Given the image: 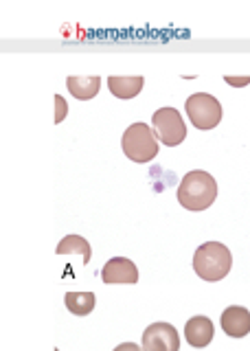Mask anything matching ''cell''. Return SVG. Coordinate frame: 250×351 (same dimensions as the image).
Masks as SVG:
<instances>
[{"label":"cell","instance_id":"cell-1","mask_svg":"<svg viewBox=\"0 0 250 351\" xmlns=\"http://www.w3.org/2000/svg\"><path fill=\"white\" fill-rule=\"evenodd\" d=\"M217 197V182L211 173L202 169H193L182 178L178 186V202L187 211H206Z\"/></svg>","mask_w":250,"mask_h":351},{"label":"cell","instance_id":"cell-2","mask_svg":"<svg viewBox=\"0 0 250 351\" xmlns=\"http://www.w3.org/2000/svg\"><path fill=\"white\" fill-rule=\"evenodd\" d=\"M233 266L231 250L220 241H206L193 255V270L202 281H222Z\"/></svg>","mask_w":250,"mask_h":351},{"label":"cell","instance_id":"cell-3","mask_svg":"<svg viewBox=\"0 0 250 351\" xmlns=\"http://www.w3.org/2000/svg\"><path fill=\"white\" fill-rule=\"evenodd\" d=\"M123 154L134 162H149L158 154V138L147 123H132L121 138Z\"/></svg>","mask_w":250,"mask_h":351},{"label":"cell","instance_id":"cell-4","mask_svg":"<svg viewBox=\"0 0 250 351\" xmlns=\"http://www.w3.org/2000/svg\"><path fill=\"white\" fill-rule=\"evenodd\" d=\"M187 117L198 130H213L222 121V104L209 93H195L184 104Z\"/></svg>","mask_w":250,"mask_h":351},{"label":"cell","instance_id":"cell-5","mask_svg":"<svg viewBox=\"0 0 250 351\" xmlns=\"http://www.w3.org/2000/svg\"><path fill=\"white\" fill-rule=\"evenodd\" d=\"M151 123H154L156 138L167 147H176L187 138V125H184L182 114L176 108H160L151 117Z\"/></svg>","mask_w":250,"mask_h":351},{"label":"cell","instance_id":"cell-6","mask_svg":"<svg viewBox=\"0 0 250 351\" xmlns=\"http://www.w3.org/2000/svg\"><path fill=\"white\" fill-rule=\"evenodd\" d=\"M143 351H180V334L169 323H151L143 332Z\"/></svg>","mask_w":250,"mask_h":351},{"label":"cell","instance_id":"cell-7","mask_svg":"<svg viewBox=\"0 0 250 351\" xmlns=\"http://www.w3.org/2000/svg\"><path fill=\"white\" fill-rule=\"evenodd\" d=\"M101 279L108 285H112V283H129L132 285L138 281V268H136V263L127 257H112L103 266Z\"/></svg>","mask_w":250,"mask_h":351},{"label":"cell","instance_id":"cell-8","mask_svg":"<svg viewBox=\"0 0 250 351\" xmlns=\"http://www.w3.org/2000/svg\"><path fill=\"white\" fill-rule=\"evenodd\" d=\"M220 325L226 336L231 338H244L250 334V312L242 305H231L222 312Z\"/></svg>","mask_w":250,"mask_h":351},{"label":"cell","instance_id":"cell-9","mask_svg":"<svg viewBox=\"0 0 250 351\" xmlns=\"http://www.w3.org/2000/svg\"><path fill=\"white\" fill-rule=\"evenodd\" d=\"M213 334H215V327L209 316H193L187 321V325H184V340L195 349L211 345Z\"/></svg>","mask_w":250,"mask_h":351},{"label":"cell","instance_id":"cell-10","mask_svg":"<svg viewBox=\"0 0 250 351\" xmlns=\"http://www.w3.org/2000/svg\"><path fill=\"white\" fill-rule=\"evenodd\" d=\"M68 86V93L79 99V101H88V99L97 97L101 88V77L95 75V77H68L66 80Z\"/></svg>","mask_w":250,"mask_h":351},{"label":"cell","instance_id":"cell-11","mask_svg":"<svg viewBox=\"0 0 250 351\" xmlns=\"http://www.w3.org/2000/svg\"><path fill=\"white\" fill-rule=\"evenodd\" d=\"M145 80L143 77H110L108 80V88L110 93L118 99H134L140 90H143Z\"/></svg>","mask_w":250,"mask_h":351},{"label":"cell","instance_id":"cell-12","mask_svg":"<svg viewBox=\"0 0 250 351\" xmlns=\"http://www.w3.org/2000/svg\"><path fill=\"white\" fill-rule=\"evenodd\" d=\"M64 303H66L71 314L88 316L95 310V305H97V296L92 292H66V296H64Z\"/></svg>","mask_w":250,"mask_h":351},{"label":"cell","instance_id":"cell-13","mask_svg":"<svg viewBox=\"0 0 250 351\" xmlns=\"http://www.w3.org/2000/svg\"><path fill=\"white\" fill-rule=\"evenodd\" d=\"M55 252H58V255H73V252H79L84 263H88L90 255H92V248H90V244L84 237H79V235H66L64 239H60Z\"/></svg>","mask_w":250,"mask_h":351},{"label":"cell","instance_id":"cell-14","mask_svg":"<svg viewBox=\"0 0 250 351\" xmlns=\"http://www.w3.org/2000/svg\"><path fill=\"white\" fill-rule=\"evenodd\" d=\"M66 112H68V104L66 99L55 95V123H62L64 119H66Z\"/></svg>","mask_w":250,"mask_h":351},{"label":"cell","instance_id":"cell-15","mask_svg":"<svg viewBox=\"0 0 250 351\" xmlns=\"http://www.w3.org/2000/svg\"><path fill=\"white\" fill-rule=\"evenodd\" d=\"M224 82L228 86H233V88H244L250 84V75H244V77H233V75H226L224 77Z\"/></svg>","mask_w":250,"mask_h":351},{"label":"cell","instance_id":"cell-16","mask_svg":"<svg viewBox=\"0 0 250 351\" xmlns=\"http://www.w3.org/2000/svg\"><path fill=\"white\" fill-rule=\"evenodd\" d=\"M114 351H143V347H138L134 343H121L118 347H114Z\"/></svg>","mask_w":250,"mask_h":351},{"label":"cell","instance_id":"cell-17","mask_svg":"<svg viewBox=\"0 0 250 351\" xmlns=\"http://www.w3.org/2000/svg\"><path fill=\"white\" fill-rule=\"evenodd\" d=\"M55 351H60V349H55Z\"/></svg>","mask_w":250,"mask_h":351}]
</instances>
